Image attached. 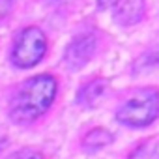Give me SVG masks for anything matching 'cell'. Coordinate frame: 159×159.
Wrapping results in <instances>:
<instances>
[{"label":"cell","instance_id":"obj_2","mask_svg":"<svg viewBox=\"0 0 159 159\" xmlns=\"http://www.w3.org/2000/svg\"><path fill=\"white\" fill-rule=\"evenodd\" d=\"M159 116V88L144 86L116 111V120L127 127H146Z\"/></svg>","mask_w":159,"mask_h":159},{"label":"cell","instance_id":"obj_10","mask_svg":"<svg viewBox=\"0 0 159 159\" xmlns=\"http://www.w3.org/2000/svg\"><path fill=\"white\" fill-rule=\"evenodd\" d=\"M6 159H43V155L36 148H21V150L13 152L10 157H6Z\"/></svg>","mask_w":159,"mask_h":159},{"label":"cell","instance_id":"obj_3","mask_svg":"<svg viewBox=\"0 0 159 159\" xmlns=\"http://www.w3.org/2000/svg\"><path fill=\"white\" fill-rule=\"evenodd\" d=\"M45 52H47L45 34L36 26H28L17 36V39L13 43L11 62H13V66L21 67V69H28V67H34L36 64H39L43 60Z\"/></svg>","mask_w":159,"mask_h":159},{"label":"cell","instance_id":"obj_12","mask_svg":"<svg viewBox=\"0 0 159 159\" xmlns=\"http://www.w3.org/2000/svg\"><path fill=\"white\" fill-rule=\"evenodd\" d=\"M11 2H13V0H0V19H4V17L10 13Z\"/></svg>","mask_w":159,"mask_h":159},{"label":"cell","instance_id":"obj_1","mask_svg":"<svg viewBox=\"0 0 159 159\" xmlns=\"http://www.w3.org/2000/svg\"><path fill=\"white\" fill-rule=\"evenodd\" d=\"M56 79L52 75H36L13 94L10 101V116L17 124H26L38 120L49 111L56 96Z\"/></svg>","mask_w":159,"mask_h":159},{"label":"cell","instance_id":"obj_7","mask_svg":"<svg viewBox=\"0 0 159 159\" xmlns=\"http://www.w3.org/2000/svg\"><path fill=\"white\" fill-rule=\"evenodd\" d=\"M112 142V133L103 129V127H94L92 131H88L83 139V146L90 152L94 150H99V148H105L107 144Z\"/></svg>","mask_w":159,"mask_h":159},{"label":"cell","instance_id":"obj_4","mask_svg":"<svg viewBox=\"0 0 159 159\" xmlns=\"http://www.w3.org/2000/svg\"><path fill=\"white\" fill-rule=\"evenodd\" d=\"M96 49H98V38L94 34H79L66 47V52H64L66 67L71 71L83 69L96 54Z\"/></svg>","mask_w":159,"mask_h":159},{"label":"cell","instance_id":"obj_6","mask_svg":"<svg viewBox=\"0 0 159 159\" xmlns=\"http://www.w3.org/2000/svg\"><path fill=\"white\" fill-rule=\"evenodd\" d=\"M107 90V79H92L90 83H86L77 94V103L83 107H94L105 94Z\"/></svg>","mask_w":159,"mask_h":159},{"label":"cell","instance_id":"obj_11","mask_svg":"<svg viewBox=\"0 0 159 159\" xmlns=\"http://www.w3.org/2000/svg\"><path fill=\"white\" fill-rule=\"evenodd\" d=\"M124 0H98V8L99 10H111V8H116Z\"/></svg>","mask_w":159,"mask_h":159},{"label":"cell","instance_id":"obj_8","mask_svg":"<svg viewBox=\"0 0 159 159\" xmlns=\"http://www.w3.org/2000/svg\"><path fill=\"white\" fill-rule=\"evenodd\" d=\"M129 159H159V144L150 139V140L142 142L140 146H137L131 152Z\"/></svg>","mask_w":159,"mask_h":159},{"label":"cell","instance_id":"obj_5","mask_svg":"<svg viewBox=\"0 0 159 159\" xmlns=\"http://www.w3.org/2000/svg\"><path fill=\"white\" fill-rule=\"evenodd\" d=\"M144 0H124L114 10V21L122 26H133L144 19Z\"/></svg>","mask_w":159,"mask_h":159},{"label":"cell","instance_id":"obj_9","mask_svg":"<svg viewBox=\"0 0 159 159\" xmlns=\"http://www.w3.org/2000/svg\"><path fill=\"white\" fill-rule=\"evenodd\" d=\"M142 62L148 66H159V34L155 36V39L150 43V47L142 54Z\"/></svg>","mask_w":159,"mask_h":159}]
</instances>
